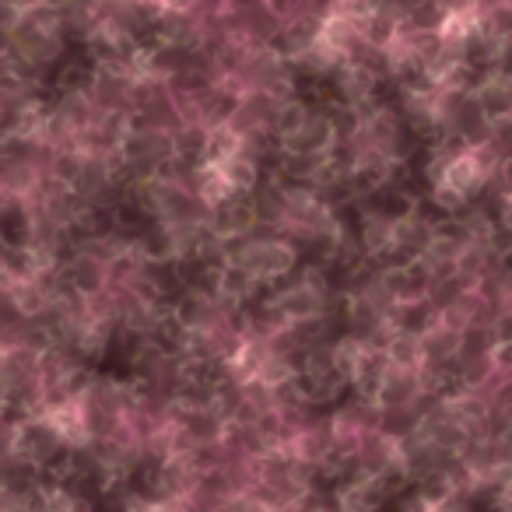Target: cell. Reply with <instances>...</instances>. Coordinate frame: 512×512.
Segmentation results:
<instances>
[]
</instances>
